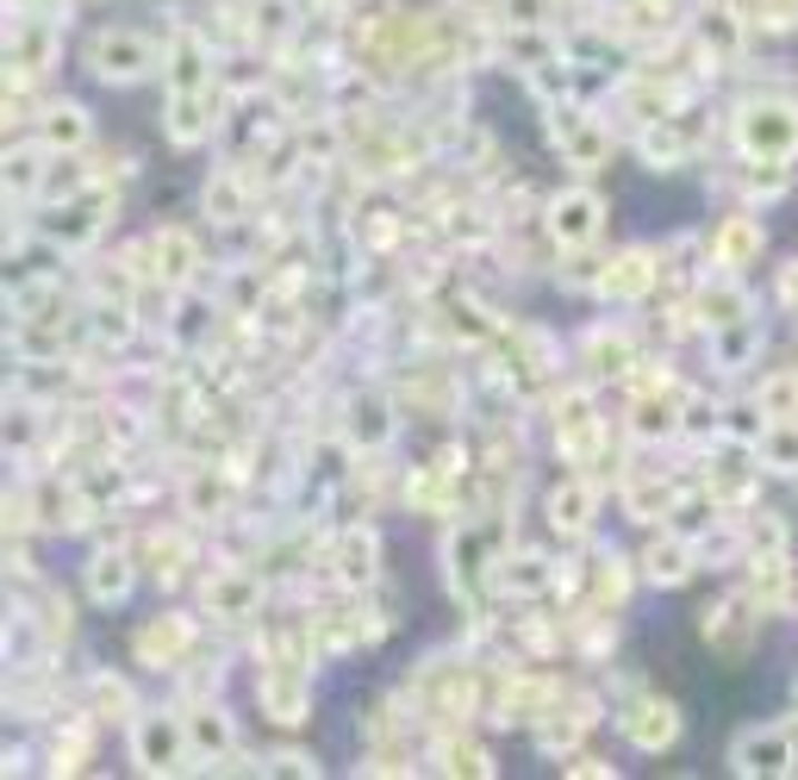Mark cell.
Returning a JSON list of instances; mask_svg holds the SVG:
<instances>
[{
  "label": "cell",
  "instance_id": "cell-4",
  "mask_svg": "<svg viewBox=\"0 0 798 780\" xmlns=\"http://www.w3.org/2000/svg\"><path fill=\"white\" fill-rule=\"evenodd\" d=\"M181 743H188V724H175V718H144L131 731V749H138L144 768H181Z\"/></svg>",
  "mask_w": 798,
  "mask_h": 780
},
{
  "label": "cell",
  "instance_id": "cell-13",
  "mask_svg": "<svg viewBox=\"0 0 798 780\" xmlns=\"http://www.w3.org/2000/svg\"><path fill=\"white\" fill-rule=\"evenodd\" d=\"M767 462L774 468H798V431H774L767 437Z\"/></svg>",
  "mask_w": 798,
  "mask_h": 780
},
{
  "label": "cell",
  "instance_id": "cell-14",
  "mask_svg": "<svg viewBox=\"0 0 798 780\" xmlns=\"http://www.w3.org/2000/svg\"><path fill=\"white\" fill-rule=\"evenodd\" d=\"M761 26H774V32L798 26V0H761Z\"/></svg>",
  "mask_w": 798,
  "mask_h": 780
},
{
  "label": "cell",
  "instance_id": "cell-5",
  "mask_svg": "<svg viewBox=\"0 0 798 780\" xmlns=\"http://www.w3.org/2000/svg\"><path fill=\"white\" fill-rule=\"evenodd\" d=\"M786 762H792L786 731H749L742 743H736V768H742V774H780Z\"/></svg>",
  "mask_w": 798,
  "mask_h": 780
},
{
  "label": "cell",
  "instance_id": "cell-11",
  "mask_svg": "<svg viewBox=\"0 0 798 780\" xmlns=\"http://www.w3.org/2000/svg\"><path fill=\"white\" fill-rule=\"evenodd\" d=\"M188 737H194V743H206L213 756H219V749H231V724H225L219 712H194V718H188Z\"/></svg>",
  "mask_w": 798,
  "mask_h": 780
},
{
  "label": "cell",
  "instance_id": "cell-12",
  "mask_svg": "<svg viewBox=\"0 0 798 780\" xmlns=\"http://www.w3.org/2000/svg\"><path fill=\"white\" fill-rule=\"evenodd\" d=\"M549 519H555L562 531H580L587 525V487H568L562 500H549Z\"/></svg>",
  "mask_w": 798,
  "mask_h": 780
},
{
  "label": "cell",
  "instance_id": "cell-10",
  "mask_svg": "<svg viewBox=\"0 0 798 780\" xmlns=\"http://www.w3.org/2000/svg\"><path fill=\"white\" fill-rule=\"evenodd\" d=\"M200 81H206L200 50H194V45H181V50H175V63H169V88H175V95H194Z\"/></svg>",
  "mask_w": 798,
  "mask_h": 780
},
{
  "label": "cell",
  "instance_id": "cell-15",
  "mask_svg": "<svg viewBox=\"0 0 798 780\" xmlns=\"http://www.w3.org/2000/svg\"><path fill=\"white\" fill-rule=\"evenodd\" d=\"M7 181H13L19 194H32V188H38V157H32V150H19V157H13V169H7Z\"/></svg>",
  "mask_w": 798,
  "mask_h": 780
},
{
  "label": "cell",
  "instance_id": "cell-7",
  "mask_svg": "<svg viewBox=\"0 0 798 780\" xmlns=\"http://www.w3.org/2000/svg\"><path fill=\"white\" fill-rule=\"evenodd\" d=\"M88 593H95V600H126L131 593V562L126 556H95V569H88Z\"/></svg>",
  "mask_w": 798,
  "mask_h": 780
},
{
  "label": "cell",
  "instance_id": "cell-9",
  "mask_svg": "<svg viewBox=\"0 0 798 780\" xmlns=\"http://www.w3.org/2000/svg\"><path fill=\"white\" fill-rule=\"evenodd\" d=\"M45 138H50V144H81V138H88V119H81V107H69V100H63V107H50Z\"/></svg>",
  "mask_w": 798,
  "mask_h": 780
},
{
  "label": "cell",
  "instance_id": "cell-16",
  "mask_svg": "<svg viewBox=\"0 0 798 780\" xmlns=\"http://www.w3.org/2000/svg\"><path fill=\"white\" fill-rule=\"evenodd\" d=\"M455 7H469V13H486V7H493V0H455Z\"/></svg>",
  "mask_w": 798,
  "mask_h": 780
},
{
  "label": "cell",
  "instance_id": "cell-8",
  "mask_svg": "<svg viewBox=\"0 0 798 780\" xmlns=\"http://www.w3.org/2000/svg\"><path fill=\"white\" fill-rule=\"evenodd\" d=\"M200 131H206L200 100H194V95H175V107H169V138H175V144H194Z\"/></svg>",
  "mask_w": 798,
  "mask_h": 780
},
{
  "label": "cell",
  "instance_id": "cell-3",
  "mask_svg": "<svg viewBox=\"0 0 798 780\" xmlns=\"http://www.w3.org/2000/svg\"><path fill=\"white\" fill-rule=\"evenodd\" d=\"M599 225H605V200H599V194L574 188V194H562V200L549 207V231H555L562 244H587Z\"/></svg>",
  "mask_w": 798,
  "mask_h": 780
},
{
  "label": "cell",
  "instance_id": "cell-2",
  "mask_svg": "<svg viewBox=\"0 0 798 780\" xmlns=\"http://www.w3.org/2000/svg\"><path fill=\"white\" fill-rule=\"evenodd\" d=\"M742 144H749L761 162H786L798 150V112L792 107H749V119H742Z\"/></svg>",
  "mask_w": 798,
  "mask_h": 780
},
{
  "label": "cell",
  "instance_id": "cell-6",
  "mask_svg": "<svg viewBox=\"0 0 798 780\" xmlns=\"http://www.w3.org/2000/svg\"><path fill=\"white\" fill-rule=\"evenodd\" d=\"M673 731H680V718H673V705H668V700H656V705H637V718H630V737H637L642 749H661V743H673Z\"/></svg>",
  "mask_w": 798,
  "mask_h": 780
},
{
  "label": "cell",
  "instance_id": "cell-1",
  "mask_svg": "<svg viewBox=\"0 0 798 780\" xmlns=\"http://www.w3.org/2000/svg\"><path fill=\"white\" fill-rule=\"evenodd\" d=\"M88 69H95L100 81H112V88H126V81H138L144 69H150V38L112 26V32H100L95 45H88Z\"/></svg>",
  "mask_w": 798,
  "mask_h": 780
}]
</instances>
